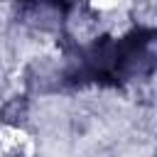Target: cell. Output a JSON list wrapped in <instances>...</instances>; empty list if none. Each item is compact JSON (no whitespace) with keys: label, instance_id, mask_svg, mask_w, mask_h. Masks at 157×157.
Wrapping results in <instances>:
<instances>
[{"label":"cell","instance_id":"cell-2","mask_svg":"<svg viewBox=\"0 0 157 157\" xmlns=\"http://www.w3.org/2000/svg\"><path fill=\"white\" fill-rule=\"evenodd\" d=\"M25 2H52V5H61V0H25Z\"/></svg>","mask_w":157,"mask_h":157},{"label":"cell","instance_id":"cell-1","mask_svg":"<svg viewBox=\"0 0 157 157\" xmlns=\"http://www.w3.org/2000/svg\"><path fill=\"white\" fill-rule=\"evenodd\" d=\"M155 29L137 27L120 39L101 37L93 44L78 49L66 69V78L76 86L101 83L120 86L135 76L150 74L155 66Z\"/></svg>","mask_w":157,"mask_h":157}]
</instances>
